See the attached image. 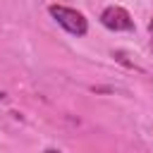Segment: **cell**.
<instances>
[{"instance_id": "6da1fadb", "label": "cell", "mask_w": 153, "mask_h": 153, "mask_svg": "<svg viewBox=\"0 0 153 153\" xmlns=\"http://www.w3.org/2000/svg\"><path fill=\"white\" fill-rule=\"evenodd\" d=\"M48 12H50V17H53L67 33H72V36H84V33L88 31V22H86V17H84L81 12H76V10H72V7L50 5Z\"/></svg>"}, {"instance_id": "7a4b0ae2", "label": "cell", "mask_w": 153, "mask_h": 153, "mask_svg": "<svg viewBox=\"0 0 153 153\" xmlns=\"http://www.w3.org/2000/svg\"><path fill=\"white\" fill-rule=\"evenodd\" d=\"M100 22L110 31H129V29H134V19L129 17V12L124 7H117V5L105 7L103 14H100Z\"/></svg>"}, {"instance_id": "3957f363", "label": "cell", "mask_w": 153, "mask_h": 153, "mask_svg": "<svg viewBox=\"0 0 153 153\" xmlns=\"http://www.w3.org/2000/svg\"><path fill=\"white\" fill-rule=\"evenodd\" d=\"M148 31H151V43H153V19H151V24H148Z\"/></svg>"}, {"instance_id": "277c9868", "label": "cell", "mask_w": 153, "mask_h": 153, "mask_svg": "<svg viewBox=\"0 0 153 153\" xmlns=\"http://www.w3.org/2000/svg\"><path fill=\"white\" fill-rule=\"evenodd\" d=\"M45 153H62V151H57V148H48Z\"/></svg>"}, {"instance_id": "5b68a950", "label": "cell", "mask_w": 153, "mask_h": 153, "mask_svg": "<svg viewBox=\"0 0 153 153\" xmlns=\"http://www.w3.org/2000/svg\"><path fill=\"white\" fill-rule=\"evenodd\" d=\"M0 98H2V93H0Z\"/></svg>"}]
</instances>
